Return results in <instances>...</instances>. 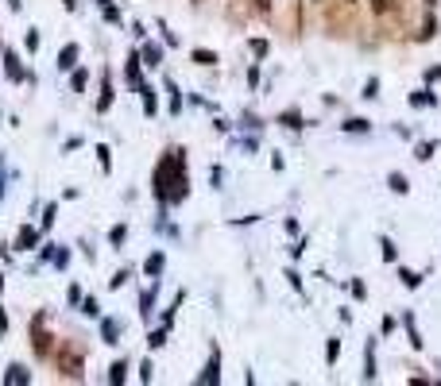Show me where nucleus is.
Wrapping results in <instances>:
<instances>
[{
  "instance_id": "9",
  "label": "nucleus",
  "mask_w": 441,
  "mask_h": 386,
  "mask_svg": "<svg viewBox=\"0 0 441 386\" xmlns=\"http://www.w3.org/2000/svg\"><path fill=\"white\" fill-rule=\"evenodd\" d=\"M140 93H143V109H147V116H151V112H155V97H151V89L140 85Z\"/></svg>"
},
{
  "instance_id": "10",
  "label": "nucleus",
  "mask_w": 441,
  "mask_h": 386,
  "mask_svg": "<svg viewBox=\"0 0 441 386\" xmlns=\"http://www.w3.org/2000/svg\"><path fill=\"white\" fill-rule=\"evenodd\" d=\"M128 78H140V54H132V59H128Z\"/></svg>"
},
{
  "instance_id": "11",
  "label": "nucleus",
  "mask_w": 441,
  "mask_h": 386,
  "mask_svg": "<svg viewBox=\"0 0 441 386\" xmlns=\"http://www.w3.org/2000/svg\"><path fill=\"white\" fill-rule=\"evenodd\" d=\"M391 190H395V193H406V178H403V174H391Z\"/></svg>"
},
{
  "instance_id": "18",
  "label": "nucleus",
  "mask_w": 441,
  "mask_h": 386,
  "mask_svg": "<svg viewBox=\"0 0 441 386\" xmlns=\"http://www.w3.org/2000/svg\"><path fill=\"white\" fill-rule=\"evenodd\" d=\"M345 128H348V131H368V120H348Z\"/></svg>"
},
{
  "instance_id": "1",
  "label": "nucleus",
  "mask_w": 441,
  "mask_h": 386,
  "mask_svg": "<svg viewBox=\"0 0 441 386\" xmlns=\"http://www.w3.org/2000/svg\"><path fill=\"white\" fill-rule=\"evenodd\" d=\"M155 193H159V201H182V197H186L182 155H170V159H163L159 174H155Z\"/></svg>"
},
{
  "instance_id": "3",
  "label": "nucleus",
  "mask_w": 441,
  "mask_h": 386,
  "mask_svg": "<svg viewBox=\"0 0 441 386\" xmlns=\"http://www.w3.org/2000/svg\"><path fill=\"white\" fill-rule=\"evenodd\" d=\"M62 375H66V379H74V375H81V363L74 359V351H62Z\"/></svg>"
},
{
  "instance_id": "12",
  "label": "nucleus",
  "mask_w": 441,
  "mask_h": 386,
  "mask_svg": "<svg viewBox=\"0 0 441 386\" xmlns=\"http://www.w3.org/2000/svg\"><path fill=\"white\" fill-rule=\"evenodd\" d=\"M159 270H163V255H151L147 259V275H159Z\"/></svg>"
},
{
  "instance_id": "20",
  "label": "nucleus",
  "mask_w": 441,
  "mask_h": 386,
  "mask_svg": "<svg viewBox=\"0 0 441 386\" xmlns=\"http://www.w3.org/2000/svg\"><path fill=\"white\" fill-rule=\"evenodd\" d=\"M62 4H66V8H78V0H62Z\"/></svg>"
},
{
  "instance_id": "4",
  "label": "nucleus",
  "mask_w": 441,
  "mask_h": 386,
  "mask_svg": "<svg viewBox=\"0 0 441 386\" xmlns=\"http://www.w3.org/2000/svg\"><path fill=\"white\" fill-rule=\"evenodd\" d=\"M74 59H78V47H62V54H59V66H62V70H74Z\"/></svg>"
},
{
  "instance_id": "19",
  "label": "nucleus",
  "mask_w": 441,
  "mask_h": 386,
  "mask_svg": "<svg viewBox=\"0 0 441 386\" xmlns=\"http://www.w3.org/2000/svg\"><path fill=\"white\" fill-rule=\"evenodd\" d=\"M252 4H256V8H264V12H267V8H271V0H252Z\"/></svg>"
},
{
  "instance_id": "17",
  "label": "nucleus",
  "mask_w": 441,
  "mask_h": 386,
  "mask_svg": "<svg viewBox=\"0 0 441 386\" xmlns=\"http://www.w3.org/2000/svg\"><path fill=\"white\" fill-rule=\"evenodd\" d=\"M283 124H287V128H298L302 116H298V112H287V116H283Z\"/></svg>"
},
{
  "instance_id": "7",
  "label": "nucleus",
  "mask_w": 441,
  "mask_h": 386,
  "mask_svg": "<svg viewBox=\"0 0 441 386\" xmlns=\"http://www.w3.org/2000/svg\"><path fill=\"white\" fill-rule=\"evenodd\" d=\"M201 382H206V386H213V382H217V356L209 359V367H206V375H201Z\"/></svg>"
},
{
  "instance_id": "6",
  "label": "nucleus",
  "mask_w": 441,
  "mask_h": 386,
  "mask_svg": "<svg viewBox=\"0 0 441 386\" xmlns=\"http://www.w3.org/2000/svg\"><path fill=\"white\" fill-rule=\"evenodd\" d=\"M28 379H31V375L23 371V367H8V375H4V382H20V386L28 382Z\"/></svg>"
},
{
  "instance_id": "21",
  "label": "nucleus",
  "mask_w": 441,
  "mask_h": 386,
  "mask_svg": "<svg viewBox=\"0 0 441 386\" xmlns=\"http://www.w3.org/2000/svg\"><path fill=\"white\" fill-rule=\"evenodd\" d=\"M8 4H12V8H20V0H8Z\"/></svg>"
},
{
  "instance_id": "2",
  "label": "nucleus",
  "mask_w": 441,
  "mask_h": 386,
  "mask_svg": "<svg viewBox=\"0 0 441 386\" xmlns=\"http://www.w3.org/2000/svg\"><path fill=\"white\" fill-rule=\"evenodd\" d=\"M4 73H8V78H16V81H20V78H23V66H20V59H16V54H12V51H8V54H4Z\"/></svg>"
},
{
  "instance_id": "22",
  "label": "nucleus",
  "mask_w": 441,
  "mask_h": 386,
  "mask_svg": "<svg viewBox=\"0 0 441 386\" xmlns=\"http://www.w3.org/2000/svg\"><path fill=\"white\" fill-rule=\"evenodd\" d=\"M426 4H437V0H426Z\"/></svg>"
},
{
  "instance_id": "14",
  "label": "nucleus",
  "mask_w": 441,
  "mask_h": 386,
  "mask_svg": "<svg viewBox=\"0 0 441 386\" xmlns=\"http://www.w3.org/2000/svg\"><path fill=\"white\" fill-rule=\"evenodd\" d=\"M399 278H403V286H411V290H414V286H418V275H414V270H403V275H399Z\"/></svg>"
},
{
  "instance_id": "5",
  "label": "nucleus",
  "mask_w": 441,
  "mask_h": 386,
  "mask_svg": "<svg viewBox=\"0 0 441 386\" xmlns=\"http://www.w3.org/2000/svg\"><path fill=\"white\" fill-rule=\"evenodd\" d=\"M35 351H39V356H47V351H51V336H43L39 321H35Z\"/></svg>"
},
{
  "instance_id": "15",
  "label": "nucleus",
  "mask_w": 441,
  "mask_h": 386,
  "mask_svg": "<svg viewBox=\"0 0 441 386\" xmlns=\"http://www.w3.org/2000/svg\"><path fill=\"white\" fill-rule=\"evenodd\" d=\"M391 4H395V0H372V8H375L380 16H383V12H391Z\"/></svg>"
},
{
  "instance_id": "8",
  "label": "nucleus",
  "mask_w": 441,
  "mask_h": 386,
  "mask_svg": "<svg viewBox=\"0 0 441 386\" xmlns=\"http://www.w3.org/2000/svg\"><path fill=\"white\" fill-rule=\"evenodd\" d=\"M194 62H201V66H213V62H217V54H213V51H194Z\"/></svg>"
},
{
  "instance_id": "13",
  "label": "nucleus",
  "mask_w": 441,
  "mask_h": 386,
  "mask_svg": "<svg viewBox=\"0 0 441 386\" xmlns=\"http://www.w3.org/2000/svg\"><path fill=\"white\" fill-rule=\"evenodd\" d=\"M31 243H35V232H31V228H23V232H20V248H31Z\"/></svg>"
},
{
  "instance_id": "16",
  "label": "nucleus",
  "mask_w": 441,
  "mask_h": 386,
  "mask_svg": "<svg viewBox=\"0 0 441 386\" xmlns=\"http://www.w3.org/2000/svg\"><path fill=\"white\" fill-rule=\"evenodd\" d=\"M124 371H128V367H124V363H117V367H112V382H117V386H120V382H124Z\"/></svg>"
}]
</instances>
